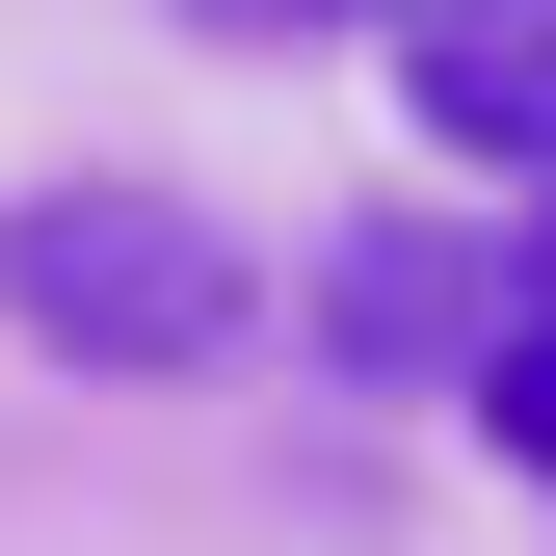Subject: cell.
<instances>
[{"instance_id":"cell-1","label":"cell","mask_w":556,"mask_h":556,"mask_svg":"<svg viewBox=\"0 0 556 556\" xmlns=\"http://www.w3.org/2000/svg\"><path fill=\"white\" fill-rule=\"evenodd\" d=\"M0 318L53 344V371H239V318H265V265L213 213H160V186H27L0 213Z\"/></svg>"},{"instance_id":"cell-2","label":"cell","mask_w":556,"mask_h":556,"mask_svg":"<svg viewBox=\"0 0 556 556\" xmlns=\"http://www.w3.org/2000/svg\"><path fill=\"white\" fill-rule=\"evenodd\" d=\"M318 344H344L371 397H425V371H477V344H504V265H477V239H425V213H371V239L318 265Z\"/></svg>"},{"instance_id":"cell-3","label":"cell","mask_w":556,"mask_h":556,"mask_svg":"<svg viewBox=\"0 0 556 556\" xmlns=\"http://www.w3.org/2000/svg\"><path fill=\"white\" fill-rule=\"evenodd\" d=\"M371 27H397V80H425V132H451V160L556 186V0H371Z\"/></svg>"},{"instance_id":"cell-4","label":"cell","mask_w":556,"mask_h":556,"mask_svg":"<svg viewBox=\"0 0 556 556\" xmlns=\"http://www.w3.org/2000/svg\"><path fill=\"white\" fill-rule=\"evenodd\" d=\"M451 397H477V425H504L530 477H556V292H504V344H477V371H451Z\"/></svg>"},{"instance_id":"cell-5","label":"cell","mask_w":556,"mask_h":556,"mask_svg":"<svg viewBox=\"0 0 556 556\" xmlns=\"http://www.w3.org/2000/svg\"><path fill=\"white\" fill-rule=\"evenodd\" d=\"M213 53H318V27H371V0H186Z\"/></svg>"}]
</instances>
